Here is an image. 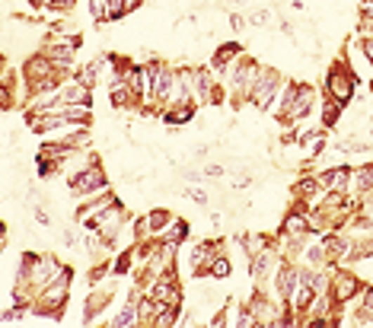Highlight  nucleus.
Segmentation results:
<instances>
[{
	"mask_svg": "<svg viewBox=\"0 0 373 328\" xmlns=\"http://www.w3.org/2000/svg\"><path fill=\"white\" fill-rule=\"evenodd\" d=\"M316 105V89L303 80H284L281 103H277V124L287 131H294L297 124H303L313 115Z\"/></svg>",
	"mask_w": 373,
	"mask_h": 328,
	"instance_id": "1",
	"label": "nucleus"
},
{
	"mask_svg": "<svg viewBox=\"0 0 373 328\" xmlns=\"http://www.w3.org/2000/svg\"><path fill=\"white\" fill-rule=\"evenodd\" d=\"M70 280H74V271H70L67 265L61 268V274H58L55 280H51L48 287H41L39 296L32 300V306H29V313L35 315H45V319L58 322L64 315V309H67V300H70Z\"/></svg>",
	"mask_w": 373,
	"mask_h": 328,
	"instance_id": "2",
	"label": "nucleus"
},
{
	"mask_svg": "<svg viewBox=\"0 0 373 328\" xmlns=\"http://www.w3.org/2000/svg\"><path fill=\"white\" fill-rule=\"evenodd\" d=\"M322 93L329 99L341 105L354 103V93H358V74L351 70V64L345 58H335V61L325 67V80H322Z\"/></svg>",
	"mask_w": 373,
	"mask_h": 328,
	"instance_id": "3",
	"label": "nucleus"
},
{
	"mask_svg": "<svg viewBox=\"0 0 373 328\" xmlns=\"http://www.w3.org/2000/svg\"><path fill=\"white\" fill-rule=\"evenodd\" d=\"M281 89H284L281 70L262 64V67H259V74H256V80H252V86H249L246 99L256 105L259 112H268V109H275V99L281 96Z\"/></svg>",
	"mask_w": 373,
	"mask_h": 328,
	"instance_id": "4",
	"label": "nucleus"
},
{
	"mask_svg": "<svg viewBox=\"0 0 373 328\" xmlns=\"http://www.w3.org/2000/svg\"><path fill=\"white\" fill-rule=\"evenodd\" d=\"M67 188H70L74 198H90V195L109 188V178H105V169L99 166V159H96V163H90V166H83V169H77V172H70Z\"/></svg>",
	"mask_w": 373,
	"mask_h": 328,
	"instance_id": "5",
	"label": "nucleus"
},
{
	"mask_svg": "<svg viewBox=\"0 0 373 328\" xmlns=\"http://www.w3.org/2000/svg\"><path fill=\"white\" fill-rule=\"evenodd\" d=\"M360 287H364V284H360V277L351 271V268L332 265V271H329V294H332V300L339 303L341 309H345L351 300H358Z\"/></svg>",
	"mask_w": 373,
	"mask_h": 328,
	"instance_id": "6",
	"label": "nucleus"
},
{
	"mask_svg": "<svg viewBox=\"0 0 373 328\" xmlns=\"http://www.w3.org/2000/svg\"><path fill=\"white\" fill-rule=\"evenodd\" d=\"M227 252V242L223 240H204V242H195L192 255H188V268H192V277H211V265H214L217 255Z\"/></svg>",
	"mask_w": 373,
	"mask_h": 328,
	"instance_id": "7",
	"label": "nucleus"
},
{
	"mask_svg": "<svg viewBox=\"0 0 373 328\" xmlns=\"http://www.w3.org/2000/svg\"><path fill=\"white\" fill-rule=\"evenodd\" d=\"M83 204L77 207V217L83 220V226L90 232H96V223H99V217H103L105 211H109L112 204H115V192L112 188H103V192H96V195H90V198H80Z\"/></svg>",
	"mask_w": 373,
	"mask_h": 328,
	"instance_id": "8",
	"label": "nucleus"
},
{
	"mask_svg": "<svg viewBox=\"0 0 373 328\" xmlns=\"http://www.w3.org/2000/svg\"><path fill=\"white\" fill-rule=\"evenodd\" d=\"M277 265H281V255H277L275 246L262 249V252H256V255H249V277H252V284H256V287H265V284L275 277Z\"/></svg>",
	"mask_w": 373,
	"mask_h": 328,
	"instance_id": "9",
	"label": "nucleus"
},
{
	"mask_svg": "<svg viewBox=\"0 0 373 328\" xmlns=\"http://www.w3.org/2000/svg\"><path fill=\"white\" fill-rule=\"evenodd\" d=\"M131 223V214L122 207V201H115V204L109 207V211L99 217V223H96V232L103 236L105 242H112V246H118V240H122V230Z\"/></svg>",
	"mask_w": 373,
	"mask_h": 328,
	"instance_id": "10",
	"label": "nucleus"
},
{
	"mask_svg": "<svg viewBox=\"0 0 373 328\" xmlns=\"http://www.w3.org/2000/svg\"><path fill=\"white\" fill-rule=\"evenodd\" d=\"M147 296L166 303V306H182V280H179V274H176V268L159 274L150 287H147Z\"/></svg>",
	"mask_w": 373,
	"mask_h": 328,
	"instance_id": "11",
	"label": "nucleus"
},
{
	"mask_svg": "<svg viewBox=\"0 0 373 328\" xmlns=\"http://www.w3.org/2000/svg\"><path fill=\"white\" fill-rule=\"evenodd\" d=\"M115 280H112V284H96V287L90 290V296H86V306H83V322H86V325H93V322L99 319V315L105 313V306H109L112 300H115Z\"/></svg>",
	"mask_w": 373,
	"mask_h": 328,
	"instance_id": "12",
	"label": "nucleus"
},
{
	"mask_svg": "<svg viewBox=\"0 0 373 328\" xmlns=\"http://www.w3.org/2000/svg\"><path fill=\"white\" fill-rule=\"evenodd\" d=\"M319 185L332 195H351V166H325L316 172Z\"/></svg>",
	"mask_w": 373,
	"mask_h": 328,
	"instance_id": "13",
	"label": "nucleus"
},
{
	"mask_svg": "<svg viewBox=\"0 0 373 328\" xmlns=\"http://www.w3.org/2000/svg\"><path fill=\"white\" fill-rule=\"evenodd\" d=\"M240 55H242V45H240V41H227V45H221V48H217L214 55H211V64H207V67L214 70V74L221 77V80H227L230 64H233Z\"/></svg>",
	"mask_w": 373,
	"mask_h": 328,
	"instance_id": "14",
	"label": "nucleus"
},
{
	"mask_svg": "<svg viewBox=\"0 0 373 328\" xmlns=\"http://www.w3.org/2000/svg\"><path fill=\"white\" fill-rule=\"evenodd\" d=\"M351 188H354V198L367 201L373 198V163H360L351 169Z\"/></svg>",
	"mask_w": 373,
	"mask_h": 328,
	"instance_id": "15",
	"label": "nucleus"
},
{
	"mask_svg": "<svg viewBox=\"0 0 373 328\" xmlns=\"http://www.w3.org/2000/svg\"><path fill=\"white\" fill-rule=\"evenodd\" d=\"M351 325H373V284H364V287H360Z\"/></svg>",
	"mask_w": 373,
	"mask_h": 328,
	"instance_id": "16",
	"label": "nucleus"
},
{
	"mask_svg": "<svg viewBox=\"0 0 373 328\" xmlns=\"http://www.w3.org/2000/svg\"><path fill=\"white\" fill-rule=\"evenodd\" d=\"M341 115H345V105H341V103H335V99H329V96H325V99H322V109H319V128H325V131L339 128Z\"/></svg>",
	"mask_w": 373,
	"mask_h": 328,
	"instance_id": "17",
	"label": "nucleus"
},
{
	"mask_svg": "<svg viewBox=\"0 0 373 328\" xmlns=\"http://www.w3.org/2000/svg\"><path fill=\"white\" fill-rule=\"evenodd\" d=\"M195 105H173V109H166V112H159L163 115V122L169 124V128H182V124H188L195 118Z\"/></svg>",
	"mask_w": 373,
	"mask_h": 328,
	"instance_id": "18",
	"label": "nucleus"
},
{
	"mask_svg": "<svg viewBox=\"0 0 373 328\" xmlns=\"http://www.w3.org/2000/svg\"><path fill=\"white\" fill-rule=\"evenodd\" d=\"M109 325H112V328H131V325H138V303L128 300V303H124V306L115 313V319H112Z\"/></svg>",
	"mask_w": 373,
	"mask_h": 328,
	"instance_id": "19",
	"label": "nucleus"
},
{
	"mask_svg": "<svg viewBox=\"0 0 373 328\" xmlns=\"http://www.w3.org/2000/svg\"><path fill=\"white\" fill-rule=\"evenodd\" d=\"M134 265H138V261H134V242H131L122 255H115V261H112V274H115V277H124V274L134 271Z\"/></svg>",
	"mask_w": 373,
	"mask_h": 328,
	"instance_id": "20",
	"label": "nucleus"
},
{
	"mask_svg": "<svg viewBox=\"0 0 373 328\" xmlns=\"http://www.w3.org/2000/svg\"><path fill=\"white\" fill-rule=\"evenodd\" d=\"M188 232H192V226L185 223V220H179V217H173V223L166 226L163 232H159V236H163V240H173V242H188Z\"/></svg>",
	"mask_w": 373,
	"mask_h": 328,
	"instance_id": "21",
	"label": "nucleus"
},
{
	"mask_svg": "<svg viewBox=\"0 0 373 328\" xmlns=\"http://www.w3.org/2000/svg\"><path fill=\"white\" fill-rule=\"evenodd\" d=\"M147 223H150L153 236H159V232H163L166 226L173 223V214L166 211V207H153V211H147Z\"/></svg>",
	"mask_w": 373,
	"mask_h": 328,
	"instance_id": "22",
	"label": "nucleus"
},
{
	"mask_svg": "<svg viewBox=\"0 0 373 328\" xmlns=\"http://www.w3.org/2000/svg\"><path fill=\"white\" fill-rule=\"evenodd\" d=\"M112 274V265L109 261H93V268H90V274H86V280H90V287H96V284H103L105 277Z\"/></svg>",
	"mask_w": 373,
	"mask_h": 328,
	"instance_id": "23",
	"label": "nucleus"
},
{
	"mask_svg": "<svg viewBox=\"0 0 373 328\" xmlns=\"http://www.w3.org/2000/svg\"><path fill=\"white\" fill-rule=\"evenodd\" d=\"M230 271H233V265H230L227 252H223V255H217V258H214V265H211V277H214V280H223V277H230Z\"/></svg>",
	"mask_w": 373,
	"mask_h": 328,
	"instance_id": "24",
	"label": "nucleus"
},
{
	"mask_svg": "<svg viewBox=\"0 0 373 328\" xmlns=\"http://www.w3.org/2000/svg\"><path fill=\"white\" fill-rule=\"evenodd\" d=\"M26 313H29L26 306H20V303H13V306H10V309H4V313H0V325H13V322H20Z\"/></svg>",
	"mask_w": 373,
	"mask_h": 328,
	"instance_id": "25",
	"label": "nucleus"
},
{
	"mask_svg": "<svg viewBox=\"0 0 373 328\" xmlns=\"http://www.w3.org/2000/svg\"><path fill=\"white\" fill-rule=\"evenodd\" d=\"M246 22L249 26H268L271 22V10H252V13H246Z\"/></svg>",
	"mask_w": 373,
	"mask_h": 328,
	"instance_id": "26",
	"label": "nucleus"
},
{
	"mask_svg": "<svg viewBox=\"0 0 373 328\" xmlns=\"http://www.w3.org/2000/svg\"><path fill=\"white\" fill-rule=\"evenodd\" d=\"M182 195H185L192 204H207V192H204V188H198V185H188Z\"/></svg>",
	"mask_w": 373,
	"mask_h": 328,
	"instance_id": "27",
	"label": "nucleus"
},
{
	"mask_svg": "<svg viewBox=\"0 0 373 328\" xmlns=\"http://www.w3.org/2000/svg\"><path fill=\"white\" fill-rule=\"evenodd\" d=\"M358 48L367 64H373V39H358Z\"/></svg>",
	"mask_w": 373,
	"mask_h": 328,
	"instance_id": "28",
	"label": "nucleus"
},
{
	"mask_svg": "<svg viewBox=\"0 0 373 328\" xmlns=\"http://www.w3.org/2000/svg\"><path fill=\"white\" fill-rule=\"evenodd\" d=\"M201 172H204L207 178H221L223 172H227V166H221V163H207V166H204V169H201Z\"/></svg>",
	"mask_w": 373,
	"mask_h": 328,
	"instance_id": "29",
	"label": "nucleus"
},
{
	"mask_svg": "<svg viewBox=\"0 0 373 328\" xmlns=\"http://www.w3.org/2000/svg\"><path fill=\"white\" fill-rule=\"evenodd\" d=\"M32 211H35V223H41V226H48V223H51V217H48V211H45V207H41V204H35V207H32Z\"/></svg>",
	"mask_w": 373,
	"mask_h": 328,
	"instance_id": "30",
	"label": "nucleus"
},
{
	"mask_svg": "<svg viewBox=\"0 0 373 328\" xmlns=\"http://www.w3.org/2000/svg\"><path fill=\"white\" fill-rule=\"evenodd\" d=\"M360 214H364L367 220L373 223V198H367V201H360Z\"/></svg>",
	"mask_w": 373,
	"mask_h": 328,
	"instance_id": "31",
	"label": "nucleus"
},
{
	"mask_svg": "<svg viewBox=\"0 0 373 328\" xmlns=\"http://www.w3.org/2000/svg\"><path fill=\"white\" fill-rule=\"evenodd\" d=\"M230 26H233V29H242V26H246V16L233 13V16H230Z\"/></svg>",
	"mask_w": 373,
	"mask_h": 328,
	"instance_id": "32",
	"label": "nucleus"
},
{
	"mask_svg": "<svg viewBox=\"0 0 373 328\" xmlns=\"http://www.w3.org/2000/svg\"><path fill=\"white\" fill-rule=\"evenodd\" d=\"M0 240H7V226H4V220H0Z\"/></svg>",
	"mask_w": 373,
	"mask_h": 328,
	"instance_id": "33",
	"label": "nucleus"
},
{
	"mask_svg": "<svg viewBox=\"0 0 373 328\" xmlns=\"http://www.w3.org/2000/svg\"><path fill=\"white\" fill-rule=\"evenodd\" d=\"M364 7H373V0H364Z\"/></svg>",
	"mask_w": 373,
	"mask_h": 328,
	"instance_id": "34",
	"label": "nucleus"
}]
</instances>
